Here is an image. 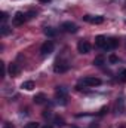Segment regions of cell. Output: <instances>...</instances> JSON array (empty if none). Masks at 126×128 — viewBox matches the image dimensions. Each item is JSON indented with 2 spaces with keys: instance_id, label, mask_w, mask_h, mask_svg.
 <instances>
[{
  "instance_id": "obj_1",
  "label": "cell",
  "mask_w": 126,
  "mask_h": 128,
  "mask_svg": "<svg viewBox=\"0 0 126 128\" xmlns=\"http://www.w3.org/2000/svg\"><path fill=\"white\" fill-rule=\"evenodd\" d=\"M25 21H27V14H24V12H16V14L12 16V24H13L15 27L22 26Z\"/></svg>"
},
{
  "instance_id": "obj_2",
  "label": "cell",
  "mask_w": 126,
  "mask_h": 128,
  "mask_svg": "<svg viewBox=\"0 0 126 128\" xmlns=\"http://www.w3.org/2000/svg\"><path fill=\"white\" fill-rule=\"evenodd\" d=\"M54 48H55L54 42H52V40H46V42L40 46V52H42L43 57H46V55H49V54L54 52Z\"/></svg>"
},
{
  "instance_id": "obj_3",
  "label": "cell",
  "mask_w": 126,
  "mask_h": 128,
  "mask_svg": "<svg viewBox=\"0 0 126 128\" xmlns=\"http://www.w3.org/2000/svg\"><path fill=\"white\" fill-rule=\"evenodd\" d=\"M82 84L85 86H98V85H101V79H98L95 76H85L82 79Z\"/></svg>"
},
{
  "instance_id": "obj_4",
  "label": "cell",
  "mask_w": 126,
  "mask_h": 128,
  "mask_svg": "<svg viewBox=\"0 0 126 128\" xmlns=\"http://www.w3.org/2000/svg\"><path fill=\"white\" fill-rule=\"evenodd\" d=\"M68 64H67V61H64V60H58V61H55V64H54V72L55 73H65L67 70H68Z\"/></svg>"
},
{
  "instance_id": "obj_5",
  "label": "cell",
  "mask_w": 126,
  "mask_h": 128,
  "mask_svg": "<svg viewBox=\"0 0 126 128\" xmlns=\"http://www.w3.org/2000/svg\"><path fill=\"white\" fill-rule=\"evenodd\" d=\"M77 51L80 54H89L91 52V43L88 40H80L77 43Z\"/></svg>"
},
{
  "instance_id": "obj_6",
  "label": "cell",
  "mask_w": 126,
  "mask_h": 128,
  "mask_svg": "<svg viewBox=\"0 0 126 128\" xmlns=\"http://www.w3.org/2000/svg\"><path fill=\"white\" fill-rule=\"evenodd\" d=\"M61 28H63L64 32H67V33H76L77 32V26H76L74 22H71V21H65V22H63Z\"/></svg>"
},
{
  "instance_id": "obj_7",
  "label": "cell",
  "mask_w": 126,
  "mask_h": 128,
  "mask_svg": "<svg viewBox=\"0 0 126 128\" xmlns=\"http://www.w3.org/2000/svg\"><path fill=\"white\" fill-rule=\"evenodd\" d=\"M83 20L86 22H91V24H102L104 22V18L102 16H91V15H85Z\"/></svg>"
},
{
  "instance_id": "obj_8",
  "label": "cell",
  "mask_w": 126,
  "mask_h": 128,
  "mask_svg": "<svg viewBox=\"0 0 126 128\" xmlns=\"http://www.w3.org/2000/svg\"><path fill=\"white\" fill-rule=\"evenodd\" d=\"M117 46H119V40L114 39V37H111V39H107V45H105L104 49H107V51H113V49H116Z\"/></svg>"
},
{
  "instance_id": "obj_9",
  "label": "cell",
  "mask_w": 126,
  "mask_h": 128,
  "mask_svg": "<svg viewBox=\"0 0 126 128\" xmlns=\"http://www.w3.org/2000/svg\"><path fill=\"white\" fill-rule=\"evenodd\" d=\"M105 45H107V37H105V36H96V37H95V46H96V48L104 49Z\"/></svg>"
},
{
  "instance_id": "obj_10",
  "label": "cell",
  "mask_w": 126,
  "mask_h": 128,
  "mask_svg": "<svg viewBox=\"0 0 126 128\" xmlns=\"http://www.w3.org/2000/svg\"><path fill=\"white\" fill-rule=\"evenodd\" d=\"M21 73V67L16 63H10L9 64V74L10 76H18Z\"/></svg>"
},
{
  "instance_id": "obj_11",
  "label": "cell",
  "mask_w": 126,
  "mask_h": 128,
  "mask_svg": "<svg viewBox=\"0 0 126 128\" xmlns=\"http://www.w3.org/2000/svg\"><path fill=\"white\" fill-rule=\"evenodd\" d=\"M33 100H34V103H36V104H43V103L46 101V96L40 92V94H37V96L34 97Z\"/></svg>"
},
{
  "instance_id": "obj_12",
  "label": "cell",
  "mask_w": 126,
  "mask_h": 128,
  "mask_svg": "<svg viewBox=\"0 0 126 128\" xmlns=\"http://www.w3.org/2000/svg\"><path fill=\"white\" fill-rule=\"evenodd\" d=\"M21 88L22 90H27V91H31V90H34V82L33 80H27V82H24L21 85Z\"/></svg>"
},
{
  "instance_id": "obj_13",
  "label": "cell",
  "mask_w": 126,
  "mask_h": 128,
  "mask_svg": "<svg viewBox=\"0 0 126 128\" xmlns=\"http://www.w3.org/2000/svg\"><path fill=\"white\" fill-rule=\"evenodd\" d=\"M104 63H105V58H104L102 55H98V57H95V58H94V64H95V66H98V67H99V66H102Z\"/></svg>"
},
{
  "instance_id": "obj_14",
  "label": "cell",
  "mask_w": 126,
  "mask_h": 128,
  "mask_svg": "<svg viewBox=\"0 0 126 128\" xmlns=\"http://www.w3.org/2000/svg\"><path fill=\"white\" fill-rule=\"evenodd\" d=\"M45 34L49 36V37H54V36H57V30L52 28V27H46V28H45Z\"/></svg>"
},
{
  "instance_id": "obj_15",
  "label": "cell",
  "mask_w": 126,
  "mask_h": 128,
  "mask_svg": "<svg viewBox=\"0 0 126 128\" xmlns=\"http://www.w3.org/2000/svg\"><path fill=\"white\" fill-rule=\"evenodd\" d=\"M54 122H55V125H57V127H60V128H63L64 125H65V122H64V119L61 118V116H55Z\"/></svg>"
},
{
  "instance_id": "obj_16",
  "label": "cell",
  "mask_w": 126,
  "mask_h": 128,
  "mask_svg": "<svg viewBox=\"0 0 126 128\" xmlns=\"http://www.w3.org/2000/svg\"><path fill=\"white\" fill-rule=\"evenodd\" d=\"M0 32H1V36H7V34L10 33V28H9L6 24H1V28H0Z\"/></svg>"
},
{
  "instance_id": "obj_17",
  "label": "cell",
  "mask_w": 126,
  "mask_h": 128,
  "mask_svg": "<svg viewBox=\"0 0 126 128\" xmlns=\"http://www.w3.org/2000/svg\"><path fill=\"white\" fill-rule=\"evenodd\" d=\"M0 20H1V24H4V22L7 21V14H6V12H1V15H0Z\"/></svg>"
},
{
  "instance_id": "obj_18",
  "label": "cell",
  "mask_w": 126,
  "mask_h": 128,
  "mask_svg": "<svg viewBox=\"0 0 126 128\" xmlns=\"http://www.w3.org/2000/svg\"><path fill=\"white\" fill-rule=\"evenodd\" d=\"M119 79H120V80H123V82L126 80V70H122V72L119 73Z\"/></svg>"
},
{
  "instance_id": "obj_19",
  "label": "cell",
  "mask_w": 126,
  "mask_h": 128,
  "mask_svg": "<svg viewBox=\"0 0 126 128\" xmlns=\"http://www.w3.org/2000/svg\"><path fill=\"white\" fill-rule=\"evenodd\" d=\"M25 128H39V124H37V122H28V124L25 125Z\"/></svg>"
},
{
  "instance_id": "obj_20",
  "label": "cell",
  "mask_w": 126,
  "mask_h": 128,
  "mask_svg": "<svg viewBox=\"0 0 126 128\" xmlns=\"http://www.w3.org/2000/svg\"><path fill=\"white\" fill-rule=\"evenodd\" d=\"M108 61L114 64V63H117V61H119V58H117L116 55H110V57H108Z\"/></svg>"
},
{
  "instance_id": "obj_21",
  "label": "cell",
  "mask_w": 126,
  "mask_h": 128,
  "mask_svg": "<svg viewBox=\"0 0 126 128\" xmlns=\"http://www.w3.org/2000/svg\"><path fill=\"white\" fill-rule=\"evenodd\" d=\"M0 68H1V78H4V73H6V68H4V63L0 61Z\"/></svg>"
},
{
  "instance_id": "obj_22",
  "label": "cell",
  "mask_w": 126,
  "mask_h": 128,
  "mask_svg": "<svg viewBox=\"0 0 126 128\" xmlns=\"http://www.w3.org/2000/svg\"><path fill=\"white\" fill-rule=\"evenodd\" d=\"M3 128H15V127H13L12 124H9V122H6V124L3 125Z\"/></svg>"
},
{
  "instance_id": "obj_23",
  "label": "cell",
  "mask_w": 126,
  "mask_h": 128,
  "mask_svg": "<svg viewBox=\"0 0 126 128\" xmlns=\"http://www.w3.org/2000/svg\"><path fill=\"white\" fill-rule=\"evenodd\" d=\"M33 16H34V12H28V14H27V20H30V18H33Z\"/></svg>"
},
{
  "instance_id": "obj_24",
  "label": "cell",
  "mask_w": 126,
  "mask_h": 128,
  "mask_svg": "<svg viewBox=\"0 0 126 128\" xmlns=\"http://www.w3.org/2000/svg\"><path fill=\"white\" fill-rule=\"evenodd\" d=\"M43 116H45V118H51V112H49V110H46V112L43 113Z\"/></svg>"
},
{
  "instance_id": "obj_25",
  "label": "cell",
  "mask_w": 126,
  "mask_h": 128,
  "mask_svg": "<svg viewBox=\"0 0 126 128\" xmlns=\"http://www.w3.org/2000/svg\"><path fill=\"white\" fill-rule=\"evenodd\" d=\"M40 3H48V2H51V0H39Z\"/></svg>"
},
{
  "instance_id": "obj_26",
  "label": "cell",
  "mask_w": 126,
  "mask_h": 128,
  "mask_svg": "<svg viewBox=\"0 0 126 128\" xmlns=\"http://www.w3.org/2000/svg\"><path fill=\"white\" fill-rule=\"evenodd\" d=\"M43 128H52V127H51V125H45Z\"/></svg>"
}]
</instances>
